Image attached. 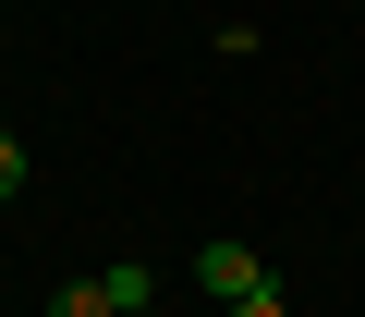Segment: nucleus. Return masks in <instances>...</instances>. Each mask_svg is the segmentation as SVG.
<instances>
[{"label": "nucleus", "instance_id": "nucleus-1", "mask_svg": "<svg viewBox=\"0 0 365 317\" xmlns=\"http://www.w3.org/2000/svg\"><path fill=\"white\" fill-rule=\"evenodd\" d=\"M195 293H220V305H244V293H268V268H256V244H195Z\"/></svg>", "mask_w": 365, "mask_h": 317}, {"label": "nucleus", "instance_id": "nucleus-2", "mask_svg": "<svg viewBox=\"0 0 365 317\" xmlns=\"http://www.w3.org/2000/svg\"><path fill=\"white\" fill-rule=\"evenodd\" d=\"M98 293H110V317H146V305H158V268H146V256H110Z\"/></svg>", "mask_w": 365, "mask_h": 317}, {"label": "nucleus", "instance_id": "nucleus-6", "mask_svg": "<svg viewBox=\"0 0 365 317\" xmlns=\"http://www.w3.org/2000/svg\"><path fill=\"white\" fill-rule=\"evenodd\" d=\"M146 317H158V305H146Z\"/></svg>", "mask_w": 365, "mask_h": 317}, {"label": "nucleus", "instance_id": "nucleus-4", "mask_svg": "<svg viewBox=\"0 0 365 317\" xmlns=\"http://www.w3.org/2000/svg\"><path fill=\"white\" fill-rule=\"evenodd\" d=\"M13 196H25V134L0 122V208H13Z\"/></svg>", "mask_w": 365, "mask_h": 317}, {"label": "nucleus", "instance_id": "nucleus-3", "mask_svg": "<svg viewBox=\"0 0 365 317\" xmlns=\"http://www.w3.org/2000/svg\"><path fill=\"white\" fill-rule=\"evenodd\" d=\"M49 317H110V293H98V268H86V281H61V293H49Z\"/></svg>", "mask_w": 365, "mask_h": 317}, {"label": "nucleus", "instance_id": "nucleus-5", "mask_svg": "<svg viewBox=\"0 0 365 317\" xmlns=\"http://www.w3.org/2000/svg\"><path fill=\"white\" fill-rule=\"evenodd\" d=\"M220 317H292V305H280V281H268V293H244V305H220Z\"/></svg>", "mask_w": 365, "mask_h": 317}]
</instances>
